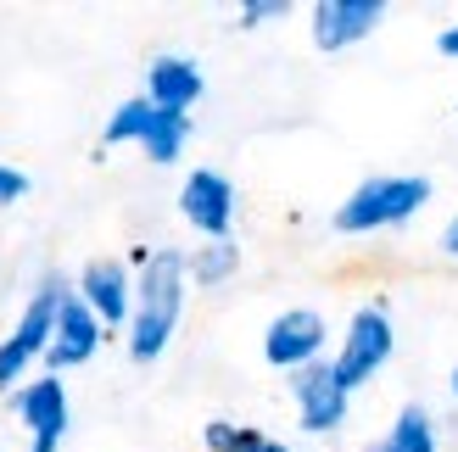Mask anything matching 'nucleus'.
Returning a JSON list of instances; mask_svg holds the SVG:
<instances>
[{
    "label": "nucleus",
    "mask_w": 458,
    "mask_h": 452,
    "mask_svg": "<svg viewBox=\"0 0 458 452\" xmlns=\"http://www.w3.org/2000/svg\"><path fill=\"white\" fill-rule=\"evenodd\" d=\"M179 302H185V257L179 252L146 257L140 302H134V341H129V352L140 357V364H151V357L168 347V335L179 324Z\"/></svg>",
    "instance_id": "f257e3e1"
},
{
    "label": "nucleus",
    "mask_w": 458,
    "mask_h": 452,
    "mask_svg": "<svg viewBox=\"0 0 458 452\" xmlns=\"http://www.w3.org/2000/svg\"><path fill=\"white\" fill-rule=\"evenodd\" d=\"M430 201L425 179H369L347 196V207L335 213V230L341 235H363V230H380V223H403L414 218Z\"/></svg>",
    "instance_id": "f03ea898"
},
{
    "label": "nucleus",
    "mask_w": 458,
    "mask_h": 452,
    "mask_svg": "<svg viewBox=\"0 0 458 452\" xmlns=\"http://www.w3.org/2000/svg\"><path fill=\"white\" fill-rule=\"evenodd\" d=\"M62 297H67V285L51 274V280L39 285V297L29 302V313L17 319L12 341H0V386H17V374L29 369V357L51 352V335H56V313H62Z\"/></svg>",
    "instance_id": "7ed1b4c3"
},
{
    "label": "nucleus",
    "mask_w": 458,
    "mask_h": 452,
    "mask_svg": "<svg viewBox=\"0 0 458 452\" xmlns=\"http://www.w3.org/2000/svg\"><path fill=\"white\" fill-rule=\"evenodd\" d=\"M386 357H392V319H386V307H358L347 324V341H341V357H335L341 391L363 386Z\"/></svg>",
    "instance_id": "20e7f679"
},
{
    "label": "nucleus",
    "mask_w": 458,
    "mask_h": 452,
    "mask_svg": "<svg viewBox=\"0 0 458 452\" xmlns=\"http://www.w3.org/2000/svg\"><path fill=\"white\" fill-rule=\"evenodd\" d=\"M318 347H325V319L313 307L280 313L263 335V357L274 369H308V364H318Z\"/></svg>",
    "instance_id": "39448f33"
},
{
    "label": "nucleus",
    "mask_w": 458,
    "mask_h": 452,
    "mask_svg": "<svg viewBox=\"0 0 458 452\" xmlns=\"http://www.w3.org/2000/svg\"><path fill=\"white\" fill-rule=\"evenodd\" d=\"M179 207H185V218L196 223L201 235L224 240V235H229V218H235V190H229L224 173L196 168V173L185 179V190H179Z\"/></svg>",
    "instance_id": "423d86ee"
},
{
    "label": "nucleus",
    "mask_w": 458,
    "mask_h": 452,
    "mask_svg": "<svg viewBox=\"0 0 458 452\" xmlns=\"http://www.w3.org/2000/svg\"><path fill=\"white\" fill-rule=\"evenodd\" d=\"M96 347H101V319L89 313V302L84 297H73L67 290L62 297V313H56V335H51V369H73V364H89L96 357Z\"/></svg>",
    "instance_id": "0eeeda50"
},
{
    "label": "nucleus",
    "mask_w": 458,
    "mask_h": 452,
    "mask_svg": "<svg viewBox=\"0 0 458 452\" xmlns=\"http://www.w3.org/2000/svg\"><path fill=\"white\" fill-rule=\"evenodd\" d=\"M380 17H386L380 0H318V6H313V45H318V51L358 45Z\"/></svg>",
    "instance_id": "6e6552de"
},
{
    "label": "nucleus",
    "mask_w": 458,
    "mask_h": 452,
    "mask_svg": "<svg viewBox=\"0 0 458 452\" xmlns=\"http://www.w3.org/2000/svg\"><path fill=\"white\" fill-rule=\"evenodd\" d=\"M296 408H302V424L308 431H335L347 419V391L335 380V364H308L296 369Z\"/></svg>",
    "instance_id": "1a4fd4ad"
},
{
    "label": "nucleus",
    "mask_w": 458,
    "mask_h": 452,
    "mask_svg": "<svg viewBox=\"0 0 458 452\" xmlns=\"http://www.w3.org/2000/svg\"><path fill=\"white\" fill-rule=\"evenodd\" d=\"M17 414L34 431V452H56L67 436V391L62 380H34V386L17 391Z\"/></svg>",
    "instance_id": "9d476101"
},
{
    "label": "nucleus",
    "mask_w": 458,
    "mask_h": 452,
    "mask_svg": "<svg viewBox=\"0 0 458 452\" xmlns=\"http://www.w3.org/2000/svg\"><path fill=\"white\" fill-rule=\"evenodd\" d=\"M79 297L89 302V313H96L101 324H123L129 319V274H123V263H89L84 268V280H79Z\"/></svg>",
    "instance_id": "9b49d317"
},
{
    "label": "nucleus",
    "mask_w": 458,
    "mask_h": 452,
    "mask_svg": "<svg viewBox=\"0 0 458 452\" xmlns=\"http://www.w3.org/2000/svg\"><path fill=\"white\" fill-rule=\"evenodd\" d=\"M146 84H151L146 101L163 106V112H185L201 96V73H196V62H185V56H157L151 73H146Z\"/></svg>",
    "instance_id": "f8f14e48"
},
{
    "label": "nucleus",
    "mask_w": 458,
    "mask_h": 452,
    "mask_svg": "<svg viewBox=\"0 0 458 452\" xmlns=\"http://www.w3.org/2000/svg\"><path fill=\"white\" fill-rule=\"evenodd\" d=\"M185 140H191V118H185V112L151 106V123H146V134H140V146H146L151 163H174V156L185 151Z\"/></svg>",
    "instance_id": "ddd939ff"
},
{
    "label": "nucleus",
    "mask_w": 458,
    "mask_h": 452,
    "mask_svg": "<svg viewBox=\"0 0 458 452\" xmlns=\"http://www.w3.org/2000/svg\"><path fill=\"white\" fill-rule=\"evenodd\" d=\"M375 452H437V431H430V414L425 408H403L392 436H386Z\"/></svg>",
    "instance_id": "4468645a"
},
{
    "label": "nucleus",
    "mask_w": 458,
    "mask_h": 452,
    "mask_svg": "<svg viewBox=\"0 0 458 452\" xmlns=\"http://www.w3.org/2000/svg\"><path fill=\"white\" fill-rule=\"evenodd\" d=\"M151 123V101H123L118 112H112V123H106V146H123V140H140Z\"/></svg>",
    "instance_id": "2eb2a0df"
},
{
    "label": "nucleus",
    "mask_w": 458,
    "mask_h": 452,
    "mask_svg": "<svg viewBox=\"0 0 458 452\" xmlns=\"http://www.w3.org/2000/svg\"><path fill=\"white\" fill-rule=\"evenodd\" d=\"M235 263H241L235 246H229V240H213L208 252H196V263H191V268H196V280H201V285H218L224 274H235Z\"/></svg>",
    "instance_id": "dca6fc26"
},
{
    "label": "nucleus",
    "mask_w": 458,
    "mask_h": 452,
    "mask_svg": "<svg viewBox=\"0 0 458 452\" xmlns=\"http://www.w3.org/2000/svg\"><path fill=\"white\" fill-rule=\"evenodd\" d=\"M263 436L258 431H241V424H208V447L213 452H246V447H258Z\"/></svg>",
    "instance_id": "f3484780"
},
{
    "label": "nucleus",
    "mask_w": 458,
    "mask_h": 452,
    "mask_svg": "<svg viewBox=\"0 0 458 452\" xmlns=\"http://www.w3.org/2000/svg\"><path fill=\"white\" fill-rule=\"evenodd\" d=\"M29 196V179H22L17 168H0V207H12V201Z\"/></svg>",
    "instance_id": "a211bd4d"
},
{
    "label": "nucleus",
    "mask_w": 458,
    "mask_h": 452,
    "mask_svg": "<svg viewBox=\"0 0 458 452\" xmlns=\"http://www.w3.org/2000/svg\"><path fill=\"white\" fill-rule=\"evenodd\" d=\"M280 12H285L280 0H246V6H241V22L251 29V22H263V17H280Z\"/></svg>",
    "instance_id": "6ab92c4d"
},
{
    "label": "nucleus",
    "mask_w": 458,
    "mask_h": 452,
    "mask_svg": "<svg viewBox=\"0 0 458 452\" xmlns=\"http://www.w3.org/2000/svg\"><path fill=\"white\" fill-rule=\"evenodd\" d=\"M437 51H442V56H458V29H447V34L437 39Z\"/></svg>",
    "instance_id": "aec40b11"
},
{
    "label": "nucleus",
    "mask_w": 458,
    "mask_h": 452,
    "mask_svg": "<svg viewBox=\"0 0 458 452\" xmlns=\"http://www.w3.org/2000/svg\"><path fill=\"white\" fill-rule=\"evenodd\" d=\"M442 246H447V252H453V257H458V218H453V223H447V235H442Z\"/></svg>",
    "instance_id": "412c9836"
},
{
    "label": "nucleus",
    "mask_w": 458,
    "mask_h": 452,
    "mask_svg": "<svg viewBox=\"0 0 458 452\" xmlns=\"http://www.w3.org/2000/svg\"><path fill=\"white\" fill-rule=\"evenodd\" d=\"M263 452H285V447H280V441H268V447H263Z\"/></svg>",
    "instance_id": "4be33fe9"
},
{
    "label": "nucleus",
    "mask_w": 458,
    "mask_h": 452,
    "mask_svg": "<svg viewBox=\"0 0 458 452\" xmlns=\"http://www.w3.org/2000/svg\"><path fill=\"white\" fill-rule=\"evenodd\" d=\"M263 447H268V441H258V447H246V452H263Z\"/></svg>",
    "instance_id": "5701e85b"
},
{
    "label": "nucleus",
    "mask_w": 458,
    "mask_h": 452,
    "mask_svg": "<svg viewBox=\"0 0 458 452\" xmlns=\"http://www.w3.org/2000/svg\"><path fill=\"white\" fill-rule=\"evenodd\" d=\"M453 397H458V374H453Z\"/></svg>",
    "instance_id": "b1692460"
}]
</instances>
